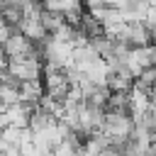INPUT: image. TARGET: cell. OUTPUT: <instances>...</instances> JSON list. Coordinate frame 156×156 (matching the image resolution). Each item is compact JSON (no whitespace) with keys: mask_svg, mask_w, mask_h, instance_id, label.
I'll return each instance as SVG.
<instances>
[{"mask_svg":"<svg viewBox=\"0 0 156 156\" xmlns=\"http://www.w3.org/2000/svg\"><path fill=\"white\" fill-rule=\"evenodd\" d=\"M5 73L15 83H20V85H24V83H39L41 80V63L39 61H7Z\"/></svg>","mask_w":156,"mask_h":156,"instance_id":"obj_1","label":"cell"}]
</instances>
